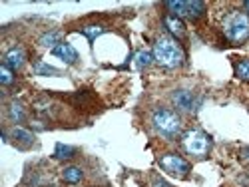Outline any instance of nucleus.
<instances>
[{"mask_svg": "<svg viewBox=\"0 0 249 187\" xmlns=\"http://www.w3.org/2000/svg\"><path fill=\"white\" fill-rule=\"evenodd\" d=\"M154 58L158 64H161L165 68H176L183 62V50L179 48L176 40L163 36L154 44Z\"/></svg>", "mask_w": 249, "mask_h": 187, "instance_id": "nucleus-1", "label": "nucleus"}, {"mask_svg": "<svg viewBox=\"0 0 249 187\" xmlns=\"http://www.w3.org/2000/svg\"><path fill=\"white\" fill-rule=\"evenodd\" d=\"M223 32L233 44H241L249 38V16L241 10H231L223 20Z\"/></svg>", "mask_w": 249, "mask_h": 187, "instance_id": "nucleus-2", "label": "nucleus"}, {"mask_svg": "<svg viewBox=\"0 0 249 187\" xmlns=\"http://www.w3.org/2000/svg\"><path fill=\"white\" fill-rule=\"evenodd\" d=\"M152 126L160 136L168 137V139H174L181 132V118L172 110L158 108L152 114Z\"/></svg>", "mask_w": 249, "mask_h": 187, "instance_id": "nucleus-3", "label": "nucleus"}, {"mask_svg": "<svg viewBox=\"0 0 249 187\" xmlns=\"http://www.w3.org/2000/svg\"><path fill=\"white\" fill-rule=\"evenodd\" d=\"M183 148L190 155L196 157H203L210 152V137L199 130H190L183 134Z\"/></svg>", "mask_w": 249, "mask_h": 187, "instance_id": "nucleus-4", "label": "nucleus"}, {"mask_svg": "<svg viewBox=\"0 0 249 187\" xmlns=\"http://www.w3.org/2000/svg\"><path fill=\"white\" fill-rule=\"evenodd\" d=\"M160 165L163 171H168L176 177H185L190 173V163L185 161L183 157H179L178 153H165L163 157H160Z\"/></svg>", "mask_w": 249, "mask_h": 187, "instance_id": "nucleus-5", "label": "nucleus"}, {"mask_svg": "<svg viewBox=\"0 0 249 187\" xmlns=\"http://www.w3.org/2000/svg\"><path fill=\"white\" fill-rule=\"evenodd\" d=\"M172 102H174V106L181 112H194L197 108V102H196V96L194 92L190 90H176L172 94Z\"/></svg>", "mask_w": 249, "mask_h": 187, "instance_id": "nucleus-6", "label": "nucleus"}, {"mask_svg": "<svg viewBox=\"0 0 249 187\" xmlns=\"http://www.w3.org/2000/svg\"><path fill=\"white\" fill-rule=\"evenodd\" d=\"M24 60H26V54L22 48H10L4 54V66L10 70H18L24 66Z\"/></svg>", "mask_w": 249, "mask_h": 187, "instance_id": "nucleus-7", "label": "nucleus"}, {"mask_svg": "<svg viewBox=\"0 0 249 187\" xmlns=\"http://www.w3.org/2000/svg\"><path fill=\"white\" fill-rule=\"evenodd\" d=\"M52 54L58 56L60 60H64L66 64H76L78 62V52L70 44H58L56 48H52Z\"/></svg>", "mask_w": 249, "mask_h": 187, "instance_id": "nucleus-8", "label": "nucleus"}, {"mask_svg": "<svg viewBox=\"0 0 249 187\" xmlns=\"http://www.w3.org/2000/svg\"><path fill=\"white\" fill-rule=\"evenodd\" d=\"M163 24H165V28H168L174 36H183V34H185V26H183V22H181L178 16L168 14V16L163 18Z\"/></svg>", "mask_w": 249, "mask_h": 187, "instance_id": "nucleus-9", "label": "nucleus"}, {"mask_svg": "<svg viewBox=\"0 0 249 187\" xmlns=\"http://www.w3.org/2000/svg\"><path fill=\"white\" fill-rule=\"evenodd\" d=\"M10 136H12V139H14L16 143L22 145V148H28V145L34 143V136H32L30 132L22 130V128H14V130L10 132Z\"/></svg>", "mask_w": 249, "mask_h": 187, "instance_id": "nucleus-10", "label": "nucleus"}, {"mask_svg": "<svg viewBox=\"0 0 249 187\" xmlns=\"http://www.w3.org/2000/svg\"><path fill=\"white\" fill-rule=\"evenodd\" d=\"M8 118H10L14 123L24 121V119H26V110H24L22 103H20V102H12L10 106H8Z\"/></svg>", "mask_w": 249, "mask_h": 187, "instance_id": "nucleus-11", "label": "nucleus"}, {"mask_svg": "<svg viewBox=\"0 0 249 187\" xmlns=\"http://www.w3.org/2000/svg\"><path fill=\"white\" fill-rule=\"evenodd\" d=\"M82 170L80 168H76V165H70V168H66L64 171H62V177H64V181H68V183H80L82 181Z\"/></svg>", "mask_w": 249, "mask_h": 187, "instance_id": "nucleus-12", "label": "nucleus"}, {"mask_svg": "<svg viewBox=\"0 0 249 187\" xmlns=\"http://www.w3.org/2000/svg\"><path fill=\"white\" fill-rule=\"evenodd\" d=\"M104 32H106V28L104 26H100V24H90V26H84L82 28V34H84L90 42H94V40L98 38V36H102Z\"/></svg>", "mask_w": 249, "mask_h": 187, "instance_id": "nucleus-13", "label": "nucleus"}, {"mask_svg": "<svg viewBox=\"0 0 249 187\" xmlns=\"http://www.w3.org/2000/svg\"><path fill=\"white\" fill-rule=\"evenodd\" d=\"M235 76L243 82H249V58H243L235 64Z\"/></svg>", "mask_w": 249, "mask_h": 187, "instance_id": "nucleus-14", "label": "nucleus"}, {"mask_svg": "<svg viewBox=\"0 0 249 187\" xmlns=\"http://www.w3.org/2000/svg\"><path fill=\"white\" fill-rule=\"evenodd\" d=\"M74 153H76V150H74V148H70V145L56 143V152H54L56 159H70Z\"/></svg>", "mask_w": 249, "mask_h": 187, "instance_id": "nucleus-15", "label": "nucleus"}, {"mask_svg": "<svg viewBox=\"0 0 249 187\" xmlns=\"http://www.w3.org/2000/svg\"><path fill=\"white\" fill-rule=\"evenodd\" d=\"M58 40H60V32H46L42 38H40V46L52 48L54 44H58ZM54 48H56V46H54Z\"/></svg>", "mask_w": 249, "mask_h": 187, "instance_id": "nucleus-16", "label": "nucleus"}, {"mask_svg": "<svg viewBox=\"0 0 249 187\" xmlns=\"http://www.w3.org/2000/svg\"><path fill=\"white\" fill-rule=\"evenodd\" d=\"M34 72H36L38 76H48V74L58 76V74H60V70H56V68H52V66H46L44 62H38L36 68H34Z\"/></svg>", "mask_w": 249, "mask_h": 187, "instance_id": "nucleus-17", "label": "nucleus"}, {"mask_svg": "<svg viewBox=\"0 0 249 187\" xmlns=\"http://www.w3.org/2000/svg\"><path fill=\"white\" fill-rule=\"evenodd\" d=\"M136 64H138V68H146V66H150V64H152V54L146 52V50L138 52V56H136Z\"/></svg>", "mask_w": 249, "mask_h": 187, "instance_id": "nucleus-18", "label": "nucleus"}, {"mask_svg": "<svg viewBox=\"0 0 249 187\" xmlns=\"http://www.w3.org/2000/svg\"><path fill=\"white\" fill-rule=\"evenodd\" d=\"M12 82H14L12 70H10V68H6V66L2 64V68H0V84H2V86H10Z\"/></svg>", "mask_w": 249, "mask_h": 187, "instance_id": "nucleus-19", "label": "nucleus"}, {"mask_svg": "<svg viewBox=\"0 0 249 187\" xmlns=\"http://www.w3.org/2000/svg\"><path fill=\"white\" fill-rule=\"evenodd\" d=\"M152 187H170V185L165 183L161 177H154V181H152Z\"/></svg>", "mask_w": 249, "mask_h": 187, "instance_id": "nucleus-20", "label": "nucleus"}, {"mask_svg": "<svg viewBox=\"0 0 249 187\" xmlns=\"http://www.w3.org/2000/svg\"><path fill=\"white\" fill-rule=\"evenodd\" d=\"M241 159H245V161H249V148H245V150H241Z\"/></svg>", "mask_w": 249, "mask_h": 187, "instance_id": "nucleus-21", "label": "nucleus"}, {"mask_svg": "<svg viewBox=\"0 0 249 187\" xmlns=\"http://www.w3.org/2000/svg\"><path fill=\"white\" fill-rule=\"evenodd\" d=\"M245 8H247V10H249V0H247V2H245Z\"/></svg>", "mask_w": 249, "mask_h": 187, "instance_id": "nucleus-22", "label": "nucleus"}]
</instances>
